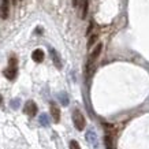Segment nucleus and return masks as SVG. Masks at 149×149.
Instances as JSON below:
<instances>
[{"label": "nucleus", "instance_id": "6e6552de", "mask_svg": "<svg viewBox=\"0 0 149 149\" xmlns=\"http://www.w3.org/2000/svg\"><path fill=\"white\" fill-rule=\"evenodd\" d=\"M49 54L52 56V60H54V64L56 66V68H62V62H60V58H59L58 52L54 48H49Z\"/></svg>", "mask_w": 149, "mask_h": 149}, {"label": "nucleus", "instance_id": "9d476101", "mask_svg": "<svg viewBox=\"0 0 149 149\" xmlns=\"http://www.w3.org/2000/svg\"><path fill=\"white\" fill-rule=\"evenodd\" d=\"M58 99L59 101L62 103V105H64V107H67L68 103H70V100H68V96L66 92H60V93H58Z\"/></svg>", "mask_w": 149, "mask_h": 149}, {"label": "nucleus", "instance_id": "f03ea898", "mask_svg": "<svg viewBox=\"0 0 149 149\" xmlns=\"http://www.w3.org/2000/svg\"><path fill=\"white\" fill-rule=\"evenodd\" d=\"M101 49H103V44H97V45L95 47V49L92 51L91 56H89V60H88V71L92 68V64L95 63L96 60H97V58L100 56V54H101Z\"/></svg>", "mask_w": 149, "mask_h": 149}, {"label": "nucleus", "instance_id": "0eeeda50", "mask_svg": "<svg viewBox=\"0 0 149 149\" xmlns=\"http://www.w3.org/2000/svg\"><path fill=\"white\" fill-rule=\"evenodd\" d=\"M32 59L36 63H41L44 60V51L42 49H34L32 54Z\"/></svg>", "mask_w": 149, "mask_h": 149}, {"label": "nucleus", "instance_id": "f8f14e48", "mask_svg": "<svg viewBox=\"0 0 149 149\" xmlns=\"http://www.w3.org/2000/svg\"><path fill=\"white\" fill-rule=\"evenodd\" d=\"M104 142H105V146H107V149H113L112 137H111V134H107V136L104 137Z\"/></svg>", "mask_w": 149, "mask_h": 149}, {"label": "nucleus", "instance_id": "f257e3e1", "mask_svg": "<svg viewBox=\"0 0 149 149\" xmlns=\"http://www.w3.org/2000/svg\"><path fill=\"white\" fill-rule=\"evenodd\" d=\"M72 122H74V126H75V129L77 130H84L85 129V118H84V115H82V112L79 111V109H74V112H72Z\"/></svg>", "mask_w": 149, "mask_h": 149}, {"label": "nucleus", "instance_id": "9b49d317", "mask_svg": "<svg viewBox=\"0 0 149 149\" xmlns=\"http://www.w3.org/2000/svg\"><path fill=\"white\" fill-rule=\"evenodd\" d=\"M38 122H40L41 126H49V116L47 115V113H41L40 116H38Z\"/></svg>", "mask_w": 149, "mask_h": 149}, {"label": "nucleus", "instance_id": "6ab92c4d", "mask_svg": "<svg viewBox=\"0 0 149 149\" xmlns=\"http://www.w3.org/2000/svg\"><path fill=\"white\" fill-rule=\"evenodd\" d=\"M3 103V97H1V95H0V104Z\"/></svg>", "mask_w": 149, "mask_h": 149}, {"label": "nucleus", "instance_id": "423d86ee", "mask_svg": "<svg viewBox=\"0 0 149 149\" xmlns=\"http://www.w3.org/2000/svg\"><path fill=\"white\" fill-rule=\"evenodd\" d=\"M51 115H52V118H54V120L56 123L60 120V109L55 103H51Z\"/></svg>", "mask_w": 149, "mask_h": 149}, {"label": "nucleus", "instance_id": "20e7f679", "mask_svg": "<svg viewBox=\"0 0 149 149\" xmlns=\"http://www.w3.org/2000/svg\"><path fill=\"white\" fill-rule=\"evenodd\" d=\"M8 13H10V0H1V4H0V17H1V19L8 18Z\"/></svg>", "mask_w": 149, "mask_h": 149}, {"label": "nucleus", "instance_id": "f3484780", "mask_svg": "<svg viewBox=\"0 0 149 149\" xmlns=\"http://www.w3.org/2000/svg\"><path fill=\"white\" fill-rule=\"evenodd\" d=\"M93 27H95V22L92 21L91 25H89V27H88V30H86V34H88V36H91V34H92V30H93Z\"/></svg>", "mask_w": 149, "mask_h": 149}, {"label": "nucleus", "instance_id": "1a4fd4ad", "mask_svg": "<svg viewBox=\"0 0 149 149\" xmlns=\"http://www.w3.org/2000/svg\"><path fill=\"white\" fill-rule=\"evenodd\" d=\"M3 74H4V77L7 78V79L13 81L14 78L17 77V68H14V67H7L4 71H3Z\"/></svg>", "mask_w": 149, "mask_h": 149}, {"label": "nucleus", "instance_id": "4468645a", "mask_svg": "<svg viewBox=\"0 0 149 149\" xmlns=\"http://www.w3.org/2000/svg\"><path fill=\"white\" fill-rule=\"evenodd\" d=\"M11 108L13 109H18L19 108V105H21V100L19 99H14V100H11Z\"/></svg>", "mask_w": 149, "mask_h": 149}, {"label": "nucleus", "instance_id": "a211bd4d", "mask_svg": "<svg viewBox=\"0 0 149 149\" xmlns=\"http://www.w3.org/2000/svg\"><path fill=\"white\" fill-rule=\"evenodd\" d=\"M79 3H81V0H72V6H74V7H77Z\"/></svg>", "mask_w": 149, "mask_h": 149}, {"label": "nucleus", "instance_id": "7ed1b4c3", "mask_svg": "<svg viewBox=\"0 0 149 149\" xmlns=\"http://www.w3.org/2000/svg\"><path fill=\"white\" fill-rule=\"evenodd\" d=\"M25 113L29 115V116H34L37 113V104L33 101V100H29L26 104H25V108H23Z\"/></svg>", "mask_w": 149, "mask_h": 149}, {"label": "nucleus", "instance_id": "dca6fc26", "mask_svg": "<svg viewBox=\"0 0 149 149\" xmlns=\"http://www.w3.org/2000/svg\"><path fill=\"white\" fill-rule=\"evenodd\" d=\"M70 149H81V146H79V144L75 140H72L70 141Z\"/></svg>", "mask_w": 149, "mask_h": 149}, {"label": "nucleus", "instance_id": "2eb2a0df", "mask_svg": "<svg viewBox=\"0 0 149 149\" xmlns=\"http://www.w3.org/2000/svg\"><path fill=\"white\" fill-rule=\"evenodd\" d=\"M17 66H18V60H17V58H15V56H11V58H10V62H8V67L17 68Z\"/></svg>", "mask_w": 149, "mask_h": 149}, {"label": "nucleus", "instance_id": "39448f33", "mask_svg": "<svg viewBox=\"0 0 149 149\" xmlns=\"http://www.w3.org/2000/svg\"><path fill=\"white\" fill-rule=\"evenodd\" d=\"M86 140H88V142H89L93 148H97V146H99V138H97V134H96L93 130H88V133H86Z\"/></svg>", "mask_w": 149, "mask_h": 149}, {"label": "nucleus", "instance_id": "ddd939ff", "mask_svg": "<svg viewBox=\"0 0 149 149\" xmlns=\"http://www.w3.org/2000/svg\"><path fill=\"white\" fill-rule=\"evenodd\" d=\"M97 37H99L97 34H91L89 40H88V48H92V47H93V44L97 41Z\"/></svg>", "mask_w": 149, "mask_h": 149}]
</instances>
